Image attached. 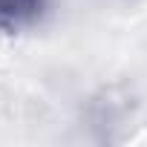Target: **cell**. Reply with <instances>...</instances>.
Masks as SVG:
<instances>
[{
    "mask_svg": "<svg viewBox=\"0 0 147 147\" xmlns=\"http://www.w3.org/2000/svg\"><path fill=\"white\" fill-rule=\"evenodd\" d=\"M49 0H0V32L18 35L35 26Z\"/></svg>",
    "mask_w": 147,
    "mask_h": 147,
    "instance_id": "cell-1",
    "label": "cell"
}]
</instances>
